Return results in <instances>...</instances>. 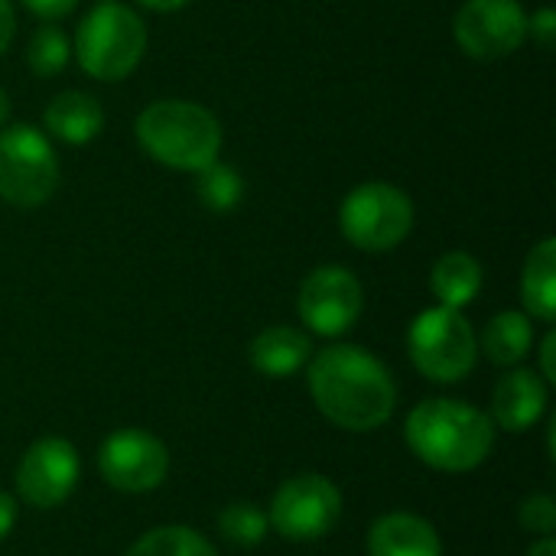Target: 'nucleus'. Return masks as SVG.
I'll return each instance as SVG.
<instances>
[{
	"label": "nucleus",
	"mask_w": 556,
	"mask_h": 556,
	"mask_svg": "<svg viewBox=\"0 0 556 556\" xmlns=\"http://www.w3.org/2000/svg\"><path fill=\"white\" fill-rule=\"evenodd\" d=\"M528 33L544 46V49H551L554 46V36H556V13L551 7H541L531 20H528Z\"/></svg>",
	"instance_id": "obj_25"
},
{
	"label": "nucleus",
	"mask_w": 556,
	"mask_h": 556,
	"mask_svg": "<svg viewBox=\"0 0 556 556\" xmlns=\"http://www.w3.org/2000/svg\"><path fill=\"white\" fill-rule=\"evenodd\" d=\"M404 437L420 463L440 472H472L495 446V424L463 401L433 397L410 410Z\"/></svg>",
	"instance_id": "obj_2"
},
{
	"label": "nucleus",
	"mask_w": 556,
	"mask_h": 556,
	"mask_svg": "<svg viewBox=\"0 0 556 556\" xmlns=\"http://www.w3.org/2000/svg\"><path fill=\"white\" fill-rule=\"evenodd\" d=\"M531 342H534V326L518 309L498 313L482 332V352L489 355V362H495L502 368H511V365L525 362L528 352H531Z\"/></svg>",
	"instance_id": "obj_19"
},
{
	"label": "nucleus",
	"mask_w": 556,
	"mask_h": 556,
	"mask_svg": "<svg viewBox=\"0 0 556 556\" xmlns=\"http://www.w3.org/2000/svg\"><path fill=\"white\" fill-rule=\"evenodd\" d=\"M521 300L525 309L541 319V323H554L556 316V241L544 238L525 264L521 274Z\"/></svg>",
	"instance_id": "obj_18"
},
{
	"label": "nucleus",
	"mask_w": 556,
	"mask_h": 556,
	"mask_svg": "<svg viewBox=\"0 0 556 556\" xmlns=\"http://www.w3.org/2000/svg\"><path fill=\"white\" fill-rule=\"evenodd\" d=\"M127 556H218L215 547L192 528L182 525H166V528H153L150 534H143Z\"/></svg>",
	"instance_id": "obj_20"
},
{
	"label": "nucleus",
	"mask_w": 556,
	"mask_h": 556,
	"mask_svg": "<svg viewBox=\"0 0 556 556\" xmlns=\"http://www.w3.org/2000/svg\"><path fill=\"white\" fill-rule=\"evenodd\" d=\"M72 59V42L68 36L59 29V26H39L26 46V65L29 72L42 75V78H52L59 75Z\"/></svg>",
	"instance_id": "obj_22"
},
{
	"label": "nucleus",
	"mask_w": 556,
	"mask_h": 556,
	"mask_svg": "<svg viewBox=\"0 0 556 556\" xmlns=\"http://www.w3.org/2000/svg\"><path fill=\"white\" fill-rule=\"evenodd\" d=\"M98 469L104 482L127 495H143L163 485L169 472L166 446L147 430H117L98 450Z\"/></svg>",
	"instance_id": "obj_11"
},
{
	"label": "nucleus",
	"mask_w": 556,
	"mask_h": 556,
	"mask_svg": "<svg viewBox=\"0 0 556 556\" xmlns=\"http://www.w3.org/2000/svg\"><path fill=\"white\" fill-rule=\"evenodd\" d=\"M29 13L42 16V20H59V16H68L78 0H20Z\"/></svg>",
	"instance_id": "obj_26"
},
{
	"label": "nucleus",
	"mask_w": 556,
	"mask_h": 556,
	"mask_svg": "<svg viewBox=\"0 0 556 556\" xmlns=\"http://www.w3.org/2000/svg\"><path fill=\"white\" fill-rule=\"evenodd\" d=\"M189 0H140V7H147V10H156V13H176V10H182Z\"/></svg>",
	"instance_id": "obj_30"
},
{
	"label": "nucleus",
	"mask_w": 556,
	"mask_h": 556,
	"mask_svg": "<svg viewBox=\"0 0 556 556\" xmlns=\"http://www.w3.org/2000/svg\"><path fill=\"white\" fill-rule=\"evenodd\" d=\"M248 355H251V365L264 378H290L293 371H300L309 362L313 342L306 332H300L293 326H270V329L257 332Z\"/></svg>",
	"instance_id": "obj_16"
},
{
	"label": "nucleus",
	"mask_w": 556,
	"mask_h": 556,
	"mask_svg": "<svg viewBox=\"0 0 556 556\" xmlns=\"http://www.w3.org/2000/svg\"><path fill=\"white\" fill-rule=\"evenodd\" d=\"M7 117H10V98H7V91L0 88V127L7 124Z\"/></svg>",
	"instance_id": "obj_32"
},
{
	"label": "nucleus",
	"mask_w": 556,
	"mask_h": 556,
	"mask_svg": "<svg viewBox=\"0 0 556 556\" xmlns=\"http://www.w3.org/2000/svg\"><path fill=\"white\" fill-rule=\"evenodd\" d=\"M518 518H521V525L528 531L547 538V534H554L556 528V502L551 495H531V498H525Z\"/></svg>",
	"instance_id": "obj_24"
},
{
	"label": "nucleus",
	"mask_w": 556,
	"mask_h": 556,
	"mask_svg": "<svg viewBox=\"0 0 556 556\" xmlns=\"http://www.w3.org/2000/svg\"><path fill=\"white\" fill-rule=\"evenodd\" d=\"M407 352L420 375L440 384L463 381L479 358V339L459 309H424L407 332Z\"/></svg>",
	"instance_id": "obj_5"
},
{
	"label": "nucleus",
	"mask_w": 556,
	"mask_h": 556,
	"mask_svg": "<svg viewBox=\"0 0 556 556\" xmlns=\"http://www.w3.org/2000/svg\"><path fill=\"white\" fill-rule=\"evenodd\" d=\"M362 306H365V293L358 277L336 264L316 267L296 293V309L303 326H309L316 336L326 339L345 336L358 323Z\"/></svg>",
	"instance_id": "obj_10"
},
{
	"label": "nucleus",
	"mask_w": 556,
	"mask_h": 556,
	"mask_svg": "<svg viewBox=\"0 0 556 556\" xmlns=\"http://www.w3.org/2000/svg\"><path fill=\"white\" fill-rule=\"evenodd\" d=\"M339 518H342V492L326 476L316 472L287 479L277 489L267 515L274 531L283 541H296V544L326 538L339 525Z\"/></svg>",
	"instance_id": "obj_8"
},
{
	"label": "nucleus",
	"mask_w": 556,
	"mask_h": 556,
	"mask_svg": "<svg viewBox=\"0 0 556 556\" xmlns=\"http://www.w3.org/2000/svg\"><path fill=\"white\" fill-rule=\"evenodd\" d=\"M368 556H443V544L430 521L394 511L371 525Z\"/></svg>",
	"instance_id": "obj_14"
},
{
	"label": "nucleus",
	"mask_w": 556,
	"mask_h": 556,
	"mask_svg": "<svg viewBox=\"0 0 556 556\" xmlns=\"http://www.w3.org/2000/svg\"><path fill=\"white\" fill-rule=\"evenodd\" d=\"M46 130L52 137H59L62 143L81 147L88 140H94L104 130V111L98 104V98L85 94V91H62L46 104Z\"/></svg>",
	"instance_id": "obj_15"
},
{
	"label": "nucleus",
	"mask_w": 556,
	"mask_h": 556,
	"mask_svg": "<svg viewBox=\"0 0 556 556\" xmlns=\"http://www.w3.org/2000/svg\"><path fill=\"white\" fill-rule=\"evenodd\" d=\"M316 410L352 433L378 430L391 420L397 388L391 371L358 345H329L309 365Z\"/></svg>",
	"instance_id": "obj_1"
},
{
	"label": "nucleus",
	"mask_w": 556,
	"mask_h": 556,
	"mask_svg": "<svg viewBox=\"0 0 556 556\" xmlns=\"http://www.w3.org/2000/svg\"><path fill=\"white\" fill-rule=\"evenodd\" d=\"M547 410V381L528 368L505 375L492 394V424L508 433L531 430Z\"/></svg>",
	"instance_id": "obj_13"
},
{
	"label": "nucleus",
	"mask_w": 556,
	"mask_h": 556,
	"mask_svg": "<svg viewBox=\"0 0 556 556\" xmlns=\"http://www.w3.org/2000/svg\"><path fill=\"white\" fill-rule=\"evenodd\" d=\"M430 287H433L440 306L463 309L482 290V264L469 251H450L433 264Z\"/></svg>",
	"instance_id": "obj_17"
},
{
	"label": "nucleus",
	"mask_w": 556,
	"mask_h": 556,
	"mask_svg": "<svg viewBox=\"0 0 556 556\" xmlns=\"http://www.w3.org/2000/svg\"><path fill=\"white\" fill-rule=\"evenodd\" d=\"M137 140L160 166L179 173H199L218 160L222 124L208 108L195 101L163 98L140 111Z\"/></svg>",
	"instance_id": "obj_3"
},
{
	"label": "nucleus",
	"mask_w": 556,
	"mask_h": 556,
	"mask_svg": "<svg viewBox=\"0 0 556 556\" xmlns=\"http://www.w3.org/2000/svg\"><path fill=\"white\" fill-rule=\"evenodd\" d=\"M13 525H16V502L7 492H0V541L13 531Z\"/></svg>",
	"instance_id": "obj_29"
},
{
	"label": "nucleus",
	"mask_w": 556,
	"mask_h": 556,
	"mask_svg": "<svg viewBox=\"0 0 556 556\" xmlns=\"http://www.w3.org/2000/svg\"><path fill=\"white\" fill-rule=\"evenodd\" d=\"M59 186V160L46 134L29 124L0 127V199L16 208H39Z\"/></svg>",
	"instance_id": "obj_6"
},
{
	"label": "nucleus",
	"mask_w": 556,
	"mask_h": 556,
	"mask_svg": "<svg viewBox=\"0 0 556 556\" xmlns=\"http://www.w3.org/2000/svg\"><path fill=\"white\" fill-rule=\"evenodd\" d=\"M267 511H261L257 505L251 502H238V505H228L222 515H218V531L228 544L235 547H257L264 538H267Z\"/></svg>",
	"instance_id": "obj_23"
},
{
	"label": "nucleus",
	"mask_w": 556,
	"mask_h": 556,
	"mask_svg": "<svg viewBox=\"0 0 556 556\" xmlns=\"http://www.w3.org/2000/svg\"><path fill=\"white\" fill-rule=\"evenodd\" d=\"M81 463L68 440L46 437L26 450L16 469V492L29 508H59L78 485Z\"/></svg>",
	"instance_id": "obj_12"
},
{
	"label": "nucleus",
	"mask_w": 556,
	"mask_h": 556,
	"mask_svg": "<svg viewBox=\"0 0 556 556\" xmlns=\"http://www.w3.org/2000/svg\"><path fill=\"white\" fill-rule=\"evenodd\" d=\"M13 33H16V13H13L10 0H0V55L7 52Z\"/></svg>",
	"instance_id": "obj_27"
},
{
	"label": "nucleus",
	"mask_w": 556,
	"mask_h": 556,
	"mask_svg": "<svg viewBox=\"0 0 556 556\" xmlns=\"http://www.w3.org/2000/svg\"><path fill=\"white\" fill-rule=\"evenodd\" d=\"M528 556H556V541L547 534L544 541H538V544L528 551Z\"/></svg>",
	"instance_id": "obj_31"
},
{
	"label": "nucleus",
	"mask_w": 556,
	"mask_h": 556,
	"mask_svg": "<svg viewBox=\"0 0 556 556\" xmlns=\"http://www.w3.org/2000/svg\"><path fill=\"white\" fill-rule=\"evenodd\" d=\"M195 192H199V199H202L205 208H212V212H231L241 202V195H244V179L231 166H225V163L215 160L205 169H199Z\"/></svg>",
	"instance_id": "obj_21"
},
{
	"label": "nucleus",
	"mask_w": 556,
	"mask_h": 556,
	"mask_svg": "<svg viewBox=\"0 0 556 556\" xmlns=\"http://www.w3.org/2000/svg\"><path fill=\"white\" fill-rule=\"evenodd\" d=\"M147 52V26L124 3H98L75 33L78 65L98 81L127 78Z\"/></svg>",
	"instance_id": "obj_4"
},
{
	"label": "nucleus",
	"mask_w": 556,
	"mask_h": 556,
	"mask_svg": "<svg viewBox=\"0 0 556 556\" xmlns=\"http://www.w3.org/2000/svg\"><path fill=\"white\" fill-rule=\"evenodd\" d=\"M101 3H108V0H101Z\"/></svg>",
	"instance_id": "obj_33"
},
{
	"label": "nucleus",
	"mask_w": 556,
	"mask_h": 556,
	"mask_svg": "<svg viewBox=\"0 0 556 556\" xmlns=\"http://www.w3.org/2000/svg\"><path fill=\"white\" fill-rule=\"evenodd\" d=\"M339 228L358 251H391L414 228V202L391 182H365L345 195Z\"/></svg>",
	"instance_id": "obj_7"
},
{
	"label": "nucleus",
	"mask_w": 556,
	"mask_h": 556,
	"mask_svg": "<svg viewBox=\"0 0 556 556\" xmlns=\"http://www.w3.org/2000/svg\"><path fill=\"white\" fill-rule=\"evenodd\" d=\"M453 36L469 59L495 62L528 39V13L518 0H466L453 20Z\"/></svg>",
	"instance_id": "obj_9"
},
{
	"label": "nucleus",
	"mask_w": 556,
	"mask_h": 556,
	"mask_svg": "<svg viewBox=\"0 0 556 556\" xmlns=\"http://www.w3.org/2000/svg\"><path fill=\"white\" fill-rule=\"evenodd\" d=\"M556 332L544 336V345H541V371H544V381H556Z\"/></svg>",
	"instance_id": "obj_28"
}]
</instances>
